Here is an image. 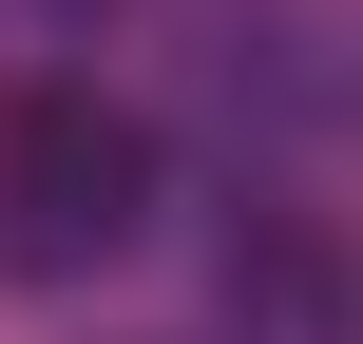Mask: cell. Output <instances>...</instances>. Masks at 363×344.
<instances>
[{
    "mask_svg": "<svg viewBox=\"0 0 363 344\" xmlns=\"http://www.w3.org/2000/svg\"><path fill=\"white\" fill-rule=\"evenodd\" d=\"M230 306H249V326H325V306H345L325 230H249V249H230Z\"/></svg>",
    "mask_w": 363,
    "mask_h": 344,
    "instance_id": "cell-2",
    "label": "cell"
},
{
    "mask_svg": "<svg viewBox=\"0 0 363 344\" xmlns=\"http://www.w3.org/2000/svg\"><path fill=\"white\" fill-rule=\"evenodd\" d=\"M134 230H153V134H134L115 96L38 77V96L0 115V249H19V268H115Z\"/></svg>",
    "mask_w": 363,
    "mask_h": 344,
    "instance_id": "cell-1",
    "label": "cell"
}]
</instances>
